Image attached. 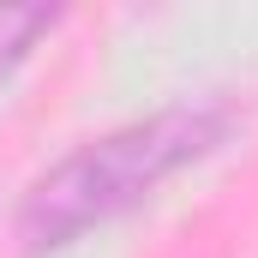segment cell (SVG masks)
Here are the masks:
<instances>
[{
  "instance_id": "obj_2",
  "label": "cell",
  "mask_w": 258,
  "mask_h": 258,
  "mask_svg": "<svg viewBox=\"0 0 258 258\" xmlns=\"http://www.w3.org/2000/svg\"><path fill=\"white\" fill-rule=\"evenodd\" d=\"M60 24L54 6H0V78L30 60V48Z\"/></svg>"
},
{
  "instance_id": "obj_1",
  "label": "cell",
  "mask_w": 258,
  "mask_h": 258,
  "mask_svg": "<svg viewBox=\"0 0 258 258\" xmlns=\"http://www.w3.org/2000/svg\"><path fill=\"white\" fill-rule=\"evenodd\" d=\"M222 126H228L222 108H162L150 120H132L78 144L24 192V210H18L24 252H60L78 234L114 222L138 198H150L168 174L198 162L222 138Z\"/></svg>"
}]
</instances>
